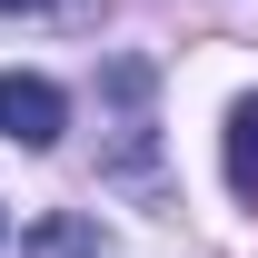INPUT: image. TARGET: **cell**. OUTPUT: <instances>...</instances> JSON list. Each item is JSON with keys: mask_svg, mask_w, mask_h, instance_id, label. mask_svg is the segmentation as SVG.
<instances>
[{"mask_svg": "<svg viewBox=\"0 0 258 258\" xmlns=\"http://www.w3.org/2000/svg\"><path fill=\"white\" fill-rule=\"evenodd\" d=\"M60 129H70L60 80H40V70H0V139H20V149H60Z\"/></svg>", "mask_w": 258, "mask_h": 258, "instance_id": "cell-1", "label": "cell"}, {"mask_svg": "<svg viewBox=\"0 0 258 258\" xmlns=\"http://www.w3.org/2000/svg\"><path fill=\"white\" fill-rule=\"evenodd\" d=\"M20 258H109V238H99V219H80V209H50V219L20 238Z\"/></svg>", "mask_w": 258, "mask_h": 258, "instance_id": "cell-2", "label": "cell"}, {"mask_svg": "<svg viewBox=\"0 0 258 258\" xmlns=\"http://www.w3.org/2000/svg\"><path fill=\"white\" fill-rule=\"evenodd\" d=\"M228 189L258 199V99H238V109H228Z\"/></svg>", "mask_w": 258, "mask_h": 258, "instance_id": "cell-3", "label": "cell"}, {"mask_svg": "<svg viewBox=\"0 0 258 258\" xmlns=\"http://www.w3.org/2000/svg\"><path fill=\"white\" fill-rule=\"evenodd\" d=\"M109 90L139 109V99H149V70H139V60H109ZM129 159H149V129H139V119H129Z\"/></svg>", "mask_w": 258, "mask_h": 258, "instance_id": "cell-4", "label": "cell"}, {"mask_svg": "<svg viewBox=\"0 0 258 258\" xmlns=\"http://www.w3.org/2000/svg\"><path fill=\"white\" fill-rule=\"evenodd\" d=\"M0 10H20V20H70L80 0H0Z\"/></svg>", "mask_w": 258, "mask_h": 258, "instance_id": "cell-5", "label": "cell"}]
</instances>
